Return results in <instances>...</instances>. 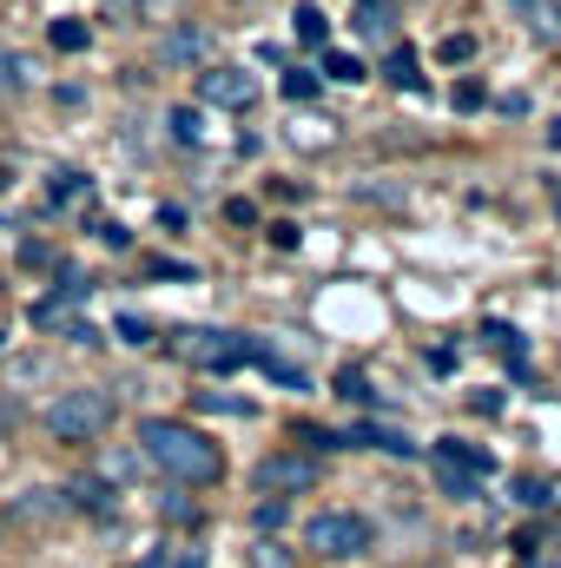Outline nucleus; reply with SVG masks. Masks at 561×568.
I'll return each instance as SVG.
<instances>
[{"instance_id":"1","label":"nucleus","mask_w":561,"mask_h":568,"mask_svg":"<svg viewBox=\"0 0 561 568\" xmlns=\"http://www.w3.org/2000/svg\"><path fill=\"white\" fill-rule=\"evenodd\" d=\"M140 449L152 469H165L178 489H212L225 476V449L192 424H172V417H145L140 424Z\"/></svg>"},{"instance_id":"2","label":"nucleus","mask_w":561,"mask_h":568,"mask_svg":"<svg viewBox=\"0 0 561 568\" xmlns=\"http://www.w3.org/2000/svg\"><path fill=\"white\" fill-rule=\"evenodd\" d=\"M113 417H120V404L106 390H60L47 404V436L53 443H100L113 429Z\"/></svg>"},{"instance_id":"3","label":"nucleus","mask_w":561,"mask_h":568,"mask_svg":"<svg viewBox=\"0 0 561 568\" xmlns=\"http://www.w3.org/2000/svg\"><path fill=\"white\" fill-rule=\"evenodd\" d=\"M370 549V523L357 509H317L304 523V556H324V562H350Z\"/></svg>"},{"instance_id":"4","label":"nucleus","mask_w":561,"mask_h":568,"mask_svg":"<svg viewBox=\"0 0 561 568\" xmlns=\"http://www.w3.org/2000/svg\"><path fill=\"white\" fill-rule=\"evenodd\" d=\"M429 463H436V483H442V496H476V489H482V476L496 469V456H489V449H476V443H456V436H442V443L429 449Z\"/></svg>"},{"instance_id":"5","label":"nucleus","mask_w":561,"mask_h":568,"mask_svg":"<svg viewBox=\"0 0 561 568\" xmlns=\"http://www.w3.org/2000/svg\"><path fill=\"white\" fill-rule=\"evenodd\" d=\"M178 351H185L192 371H212V377H218V371H238V364L252 357V337H232V331H212V324H205V331H185Z\"/></svg>"},{"instance_id":"6","label":"nucleus","mask_w":561,"mask_h":568,"mask_svg":"<svg viewBox=\"0 0 561 568\" xmlns=\"http://www.w3.org/2000/svg\"><path fill=\"white\" fill-rule=\"evenodd\" d=\"M317 463L310 456H297V449H278V456H265L258 469H252V483L265 489V496H304V489H317Z\"/></svg>"},{"instance_id":"7","label":"nucleus","mask_w":561,"mask_h":568,"mask_svg":"<svg viewBox=\"0 0 561 568\" xmlns=\"http://www.w3.org/2000/svg\"><path fill=\"white\" fill-rule=\"evenodd\" d=\"M198 100H205V106L252 113V100H258V80H252L245 67H205V73H198Z\"/></svg>"},{"instance_id":"8","label":"nucleus","mask_w":561,"mask_h":568,"mask_svg":"<svg viewBox=\"0 0 561 568\" xmlns=\"http://www.w3.org/2000/svg\"><path fill=\"white\" fill-rule=\"evenodd\" d=\"M80 297H86V284L67 278L60 284V297H40V304H33V324H40V331H60V324L73 331V304H80Z\"/></svg>"},{"instance_id":"9","label":"nucleus","mask_w":561,"mask_h":568,"mask_svg":"<svg viewBox=\"0 0 561 568\" xmlns=\"http://www.w3.org/2000/svg\"><path fill=\"white\" fill-rule=\"evenodd\" d=\"M509 13H516L536 40H561V0H509Z\"/></svg>"},{"instance_id":"10","label":"nucleus","mask_w":561,"mask_h":568,"mask_svg":"<svg viewBox=\"0 0 561 568\" xmlns=\"http://www.w3.org/2000/svg\"><path fill=\"white\" fill-rule=\"evenodd\" d=\"M357 33L364 40H390V27H397V0H357Z\"/></svg>"},{"instance_id":"11","label":"nucleus","mask_w":561,"mask_h":568,"mask_svg":"<svg viewBox=\"0 0 561 568\" xmlns=\"http://www.w3.org/2000/svg\"><path fill=\"white\" fill-rule=\"evenodd\" d=\"M290 33H297V47H324V40H330V20H324V7H310V0H304V7L290 13Z\"/></svg>"},{"instance_id":"12","label":"nucleus","mask_w":561,"mask_h":568,"mask_svg":"<svg viewBox=\"0 0 561 568\" xmlns=\"http://www.w3.org/2000/svg\"><path fill=\"white\" fill-rule=\"evenodd\" d=\"M67 496H73V509H93V516H106V509H113V489H106L100 476H80Z\"/></svg>"},{"instance_id":"13","label":"nucleus","mask_w":561,"mask_h":568,"mask_svg":"<svg viewBox=\"0 0 561 568\" xmlns=\"http://www.w3.org/2000/svg\"><path fill=\"white\" fill-rule=\"evenodd\" d=\"M384 73H390L404 93H422V73H417V53H410V47H397V53L384 60Z\"/></svg>"},{"instance_id":"14","label":"nucleus","mask_w":561,"mask_h":568,"mask_svg":"<svg viewBox=\"0 0 561 568\" xmlns=\"http://www.w3.org/2000/svg\"><path fill=\"white\" fill-rule=\"evenodd\" d=\"M337 397H344V404H364V410L377 404V390H370V377H364V371H350V364L337 371Z\"/></svg>"},{"instance_id":"15","label":"nucleus","mask_w":561,"mask_h":568,"mask_svg":"<svg viewBox=\"0 0 561 568\" xmlns=\"http://www.w3.org/2000/svg\"><path fill=\"white\" fill-rule=\"evenodd\" d=\"M317 87H324V80H317V73H304V67H290V73L278 80V93L290 100V106H304V100H317Z\"/></svg>"},{"instance_id":"16","label":"nucleus","mask_w":561,"mask_h":568,"mask_svg":"<svg viewBox=\"0 0 561 568\" xmlns=\"http://www.w3.org/2000/svg\"><path fill=\"white\" fill-rule=\"evenodd\" d=\"M198 410H218V417H252L258 404H252V397H225V390H198Z\"/></svg>"},{"instance_id":"17","label":"nucleus","mask_w":561,"mask_h":568,"mask_svg":"<svg viewBox=\"0 0 561 568\" xmlns=\"http://www.w3.org/2000/svg\"><path fill=\"white\" fill-rule=\"evenodd\" d=\"M252 568H304V562H297L290 542H258V549H252Z\"/></svg>"},{"instance_id":"18","label":"nucleus","mask_w":561,"mask_h":568,"mask_svg":"<svg viewBox=\"0 0 561 568\" xmlns=\"http://www.w3.org/2000/svg\"><path fill=\"white\" fill-rule=\"evenodd\" d=\"M47 40H53L60 53H80V47H86V20H53V27H47Z\"/></svg>"},{"instance_id":"19","label":"nucleus","mask_w":561,"mask_h":568,"mask_svg":"<svg viewBox=\"0 0 561 568\" xmlns=\"http://www.w3.org/2000/svg\"><path fill=\"white\" fill-rule=\"evenodd\" d=\"M198 53H205V33H198V27L172 33V47H165V60H198Z\"/></svg>"},{"instance_id":"20","label":"nucleus","mask_w":561,"mask_h":568,"mask_svg":"<svg viewBox=\"0 0 561 568\" xmlns=\"http://www.w3.org/2000/svg\"><path fill=\"white\" fill-rule=\"evenodd\" d=\"M324 73H330V80H350V87H357V80H364V60H357V53H324Z\"/></svg>"},{"instance_id":"21","label":"nucleus","mask_w":561,"mask_h":568,"mask_svg":"<svg viewBox=\"0 0 561 568\" xmlns=\"http://www.w3.org/2000/svg\"><path fill=\"white\" fill-rule=\"evenodd\" d=\"M172 140L198 145V113H192V106H172Z\"/></svg>"},{"instance_id":"22","label":"nucleus","mask_w":561,"mask_h":568,"mask_svg":"<svg viewBox=\"0 0 561 568\" xmlns=\"http://www.w3.org/2000/svg\"><path fill=\"white\" fill-rule=\"evenodd\" d=\"M436 53H442L449 67H462V60H476V40H469V33H449V40H442Z\"/></svg>"},{"instance_id":"23","label":"nucleus","mask_w":561,"mask_h":568,"mask_svg":"<svg viewBox=\"0 0 561 568\" xmlns=\"http://www.w3.org/2000/svg\"><path fill=\"white\" fill-rule=\"evenodd\" d=\"M165 523H178V529L192 523V529H198V503H185V496H165Z\"/></svg>"},{"instance_id":"24","label":"nucleus","mask_w":561,"mask_h":568,"mask_svg":"<svg viewBox=\"0 0 561 568\" xmlns=\"http://www.w3.org/2000/svg\"><path fill=\"white\" fill-rule=\"evenodd\" d=\"M120 337H126V344H152V324H145L140 311H126V317H120Z\"/></svg>"},{"instance_id":"25","label":"nucleus","mask_w":561,"mask_h":568,"mask_svg":"<svg viewBox=\"0 0 561 568\" xmlns=\"http://www.w3.org/2000/svg\"><path fill=\"white\" fill-rule=\"evenodd\" d=\"M482 100H489V93H482V80H462V87H456V106H462V113H476Z\"/></svg>"},{"instance_id":"26","label":"nucleus","mask_w":561,"mask_h":568,"mask_svg":"<svg viewBox=\"0 0 561 568\" xmlns=\"http://www.w3.org/2000/svg\"><path fill=\"white\" fill-rule=\"evenodd\" d=\"M80 185H86V179H80V172H53V199H73V192H80Z\"/></svg>"},{"instance_id":"27","label":"nucleus","mask_w":561,"mask_h":568,"mask_svg":"<svg viewBox=\"0 0 561 568\" xmlns=\"http://www.w3.org/2000/svg\"><path fill=\"white\" fill-rule=\"evenodd\" d=\"M178 568H205V556H198V549H192V556H178Z\"/></svg>"},{"instance_id":"28","label":"nucleus","mask_w":561,"mask_h":568,"mask_svg":"<svg viewBox=\"0 0 561 568\" xmlns=\"http://www.w3.org/2000/svg\"><path fill=\"white\" fill-rule=\"evenodd\" d=\"M126 568H165V562H159V556H145V562H126Z\"/></svg>"},{"instance_id":"29","label":"nucleus","mask_w":561,"mask_h":568,"mask_svg":"<svg viewBox=\"0 0 561 568\" xmlns=\"http://www.w3.org/2000/svg\"><path fill=\"white\" fill-rule=\"evenodd\" d=\"M549 145H561V120H555V126H549Z\"/></svg>"},{"instance_id":"30","label":"nucleus","mask_w":561,"mask_h":568,"mask_svg":"<svg viewBox=\"0 0 561 568\" xmlns=\"http://www.w3.org/2000/svg\"><path fill=\"white\" fill-rule=\"evenodd\" d=\"M555 219H561V205H555Z\"/></svg>"}]
</instances>
